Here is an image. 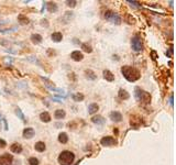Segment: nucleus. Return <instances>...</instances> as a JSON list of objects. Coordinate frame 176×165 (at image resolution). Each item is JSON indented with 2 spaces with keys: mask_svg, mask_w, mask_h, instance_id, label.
Returning <instances> with one entry per match:
<instances>
[{
  "mask_svg": "<svg viewBox=\"0 0 176 165\" xmlns=\"http://www.w3.org/2000/svg\"><path fill=\"white\" fill-rule=\"evenodd\" d=\"M71 57L72 60L75 61V62H80V61H83V58H84V55H83L82 52H79V51H74V52H72Z\"/></svg>",
  "mask_w": 176,
  "mask_h": 165,
  "instance_id": "9",
  "label": "nucleus"
},
{
  "mask_svg": "<svg viewBox=\"0 0 176 165\" xmlns=\"http://www.w3.org/2000/svg\"><path fill=\"white\" fill-rule=\"evenodd\" d=\"M6 145H7V142L3 139H0V147L2 149V147H6Z\"/></svg>",
  "mask_w": 176,
  "mask_h": 165,
  "instance_id": "29",
  "label": "nucleus"
},
{
  "mask_svg": "<svg viewBox=\"0 0 176 165\" xmlns=\"http://www.w3.org/2000/svg\"><path fill=\"white\" fill-rule=\"evenodd\" d=\"M110 119L112 121H115V122H120L121 120H122V115H121L119 111H112V112H110Z\"/></svg>",
  "mask_w": 176,
  "mask_h": 165,
  "instance_id": "10",
  "label": "nucleus"
},
{
  "mask_svg": "<svg viewBox=\"0 0 176 165\" xmlns=\"http://www.w3.org/2000/svg\"><path fill=\"white\" fill-rule=\"evenodd\" d=\"M47 10L50 11V12H56L57 11V6H56V3L54 2H51L47 5Z\"/></svg>",
  "mask_w": 176,
  "mask_h": 165,
  "instance_id": "24",
  "label": "nucleus"
},
{
  "mask_svg": "<svg viewBox=\"0 0 176 165\" xmlns=\"http://www.w3.org/2000/svg\"><path fill=\"white\" fill-rule=\"evenodd\" d=\"M30 39H31V42L33 43V44H41V43H42V40H43V37H41V35H40V34H37V33H33L31 35V37H30Z\"/></svg>",
  "mask_w": 176,
  "mask_h": 165,
  "instance_id": "11",
  "label": "nucleus"
},
{
  "mask_svg": "<svg viewBox=\"0 0 176 165\" xmlns=\"http://www.w3.org/2000/svg\"><path fill=\"white\" fill-rule=\"evenodd\" d=\"M104 78L107 81H115V75L109 69H105L104 71Z\"/></svg>",
  "mask_w": 176,
  "mask_h": 165,
  "instance_id": "16",
  "label": "nucleus"
},
{
  "mask_svg": "<svg viewBox=\"0 0 176 165\" xmlns=\"http://www.w3.org/2000/svg\"><path fill=\"white\" fill-rule=\"evenodd\" d=\"M104 17H105L106 20L112 22V23H116V24H120L121 23L120 16H118V14H117V13H115L113 11H110V10L106 11L105 14H104Z\"/></svg>",
  "mask_w": 176,
  "mask_h": 165,
  "instance_id": "4",
  "label": "nucleus"
},
{
  "mask_svg": "<svg viewBox=\"0 0 176 165\" xmlns=\"http://www.w3.org/2000/svg\"><path fill=\"white\" fill-rule=\"evenodd\" d=\"M131 46H132V50H133L134 52H140V51H142L143 45H142V40L139 35H134V37H132Z\"/></svg>",
  "mask_w": 176,
  "mask_h": 165,
  "instance_id": "5",
  "label": "nucleus"
},
{
  "mask_svg": "<svg viewBox=\"0 0 176 165\" xmlns=\"http://www.w3.org/2000/svg\"><path fill=\"white\" fill-rule=\"evenodd\" d=\"M118 97L120 98L121 100H128L130 98V95L129 92L124 90V89H119V92H118Z\"/></svg>",
  "mask_w": 176,
  "mask_h": 165,
  "instance_id": "14",
  "label": "nucleus"
},
{
  "mask_svg": "<svg viewBox=\"0 0 176 165\" xmlns=\"http://www.w3.org/2000/svg\"><path fill=\"white\" fill-rule=\"evenodd\" d=\"M92 122L95 123V124H98V126H101V124H104L105 123V119H104L103 116H94L92 118Z\"/></svg>",
  "mask_w": 176,
  "mask_h": 165,
  "instance_id": "13",
  "label": "nucleus"
},
{
  "mask_svg": "<svg viewBox=\"0 0 176 165\" xmlns=\"http://www.w3.org/2000/svg\"><path fill=\"white\" fill-rule=\"evenodd\" d=\"M51 39H52V41H54V42H61V41L63 40V34L61 33V32H54V33H52V35H51Z\"/></svg>",
  "mask_w": 176,
  "mask_h": 165,
  "instance_id": "18",
  "label": "nucleus"
},
{
  "mask_svg": "<svg viewBox=\"0 0 176 165\" xmlns=\"http://www.w3.org/2000/svg\"><path fill=\"white\" fill-rule=\"evenodd\" d=\"M85 75H86V78L90 79V81H96V79H97V75H96L92 69H86V71H85Z\"/></svg>",
  "mask_w": 176,
  "mask_h": 165,
  "instance_id": "21",
  "label": "nucleus"
},
{
  "mask_svg": "<svg viewBox=\"0 0 176 165\" xmlns=\"http://www.w3.org/2000/svg\"><path fill=\"white\" fill-rule=\"evenodd\" d=\"M16 113H17V115H18L19 117H20V118H21V119H22V120H23V121L25 120V119H24V116H23V113L21 112V110L19 109V108H17V109H16Z\"/></svg>",
  "mask_w": 176,
  "mask_h": 165,
  "instance_id": "27",
  "label": "nucleus"
},
{
  "mask_svg": "<svg viewBox=\"0 0 176 165\" xmlns=\"http://www.w3.org/2000/svg\"><path fill=\"white\" fill-rule=\"evenodd\" d=\"M121 73H122V75H123V77L127 81H131V83L139 81L140 77H141V74H140L139 69H137V68L133 67V66H129V65L122 66Z\"/></svg>",
  "mask_w": 176,
  "mask_h": 165,
  "instance_id": "1",
  "label": "nucleus"
},
{
  "mask_svg": "<svg viewBox=\"0 0 176 165\" xmlns=\"http://www.w3.org/2000/svg\"><path fill=\"white\" fill-rule=\"evenodd\" d=\"M58 142L62 144H66L67 142H68V136H67V133H65V132H61L60 134H58Z\"/></svg>",
  "mask_w": 176,
  "mask_h": 165,
  "instance_id": "19",
  "label": "nucleus"
},
{
  "mask_svg": "<svg viewBox=\"0 0 176 165\" xmlns=\"http://www.w3.org/2000/svg\"><path fill=\"white\" fill-rule=\"evenodd\" d=\"M128 2L131 3V5H133V6H135V7H140L139 2H137V1H128Z\"/></svg>",
  "mask_w": 176,
  "mask_h": 165,
  "instance_id": "30",
  "label": "nucleus"
},
{
  "mask_svg": "<svg viewBox=\"0 0 176 165\" xmlns=\"http://www.w3.org/2000/svg\"><path fill=\"white\" fill-rule=\"evenodd\" d=\"M40 119H41V121H43V122H50L51 121V115L47 111H44V112L40 113Z\"/></svg>",
  "mask_w": 176,
  "mask_h": 165,
  "instance_id": "20",
  "label": "nucleus"
},
{
  "mask_svg": "<svg viewBox=\"0 0 176 165\" xmlns=\"http://www.w3.org/2000/svg\"><path fill=\"white\" fill-rule=\"evenodd\" d=\"M35 134V131L33 128H25L22 132V136H23L24 139H32Z\"/></svg>",
  "mask_w": 176,
  "mask_h": 165,
  "instance_id": "8",
  "label": "nucleus"
},
{
  "mask_svg": "<svg viewBox=\"0 0 176 165\" xmlns=\"http://www.w3.org/2000/svg\"><path fill=\"white\" fill-rule=\"evenodd\" d=\"M34 149H35V151H37V152H44L45 150H46V147H45L44 142L39 141V142H37V143H35Z\"/></svg>",
  "mask_w": 176,
  "mask_h": 165,
  "instance_id": "17",
  "label": "nucleus"
},
{
  "mask_svg": "<svg viewBox=\"0 0 176 165\" xmlns=\"http://www.w3.org/2000/svg\"><path fill=\"white\" fill-rule=\"evenodd\" d=\"M74 160H75V154L67 150L61 152V154L57 157L60 165H72L74 163Z\"/></svg>",
  "mask_w": 176,
  "mask_h": 165,
  "instance_id": "2",
  "label": "nucleus"
},
{
  "mask_svg": "<svg viewBox=\"0 0 176 165\" xmlns=\"http://www.w3.org/2000/svg\"><path fill=\"white\" fill-rule=\"evenodd\" d=\"M82 49H83V51H84V52H86V53H92V46H90L88 43H83V44H82Z\"/></svg>",
  "mask_w": 176,
  "mask_h": 165,
  "instance_id": "25",
  "label": "nucleus"
},
{
  "mask_svg": "<svg viewBox=\"0 0 176 165\" xmlns=\"http://www.w3.org/2000/svg\"><path fill=\"white\" fill-rule=\"evenodd\" d=\"M98 109H99V106L97 105V104H90L89 106H88V113L89 115H94V113H96L98 111Z\"/></svg>",
  "mask_w": 176,
  "mask_h": 165,
  "instance_id": "22",
  "label": "nucleus"
},
{
  "mask_svg": "<svg viewBox=\"0 0 176 165\" xmlns=\"http://www.w3.org/2000/svg\"><path fill=\"white\" fill-rule=\"evenodd\" d=\"M134 96H135V99L140 102H150L151 100V95L149 92L142 90L140 87H137L135 90H134Z\"/></svg>",
  "mask_w": 176,
  "mask_h": 165,
  "instance_id": "3",
  "label": "nucleus"
},
{
  "mask_svg": "<svg viewBox=\"0 0 176 165\" xmlns=\"http://www.w3.org/2000/svg\"><path fill=\"white\" fill-rule=\"evenodd\" d=\"M72 98H73L74 101L79 102V101H83L85 98V96L83 94H79V92H76V94H73L72 95Z\"/></svg>",
  "mask_w": 176,
  "mask_h": 165,
  "instance_id": "23",
  "label": "nucleus"
},
{
  "mask_svg": "<svg viewBox=\"0 0 176 165\" xmlns=\"http://www.w3.org/2000/svg\"><path fill=\"white\" fill-rule=\"evenodd\" d=\"M100 143L104 147H112V145H116L117 144V140L113 138V136H104L103 139L100 140Z\"/></svg>",
  "mask_w": 176,
  "mask_h": 165,
  "instance_id": "6",
  "label": "nucleus"
},
{
  "mask_svg": "<svg viewBox=\"0 0 176 165\" xmlns=\"http://www.w3.org/2000/svg\"><path fill=\"white\" fill-rule=\"evenodd\" d=\"M66 3H67V6H68V7H72V8H73V7H75V6H76L77 1H66Z\"/></svg>",
  "mask_w": 176,
  "mask_h": 165,
  "instance_id": "28",
  "label": "nucleus"
},
{
  "mask_svg": "<svg viewBox=\"0 0 176 165\" xmlns=\"http://www.w3.org/2000/svg\"><path fill=\"white\" fill-rule=\"evenodd\" d=\"M29 164L30 165H39V160H37V157H30Z\"/></svg>",
  "mask_w": 176,
  "mask_h": 165,
  "instance_id": "26",
  "label": "nucleus"
},
{
  "mask_svg": "<svg viewBox=\"0 0 176 165\" xmlns=\"http://www.w3.org/2000/svg\"><path fill=\"white\" fill-rule=\"evenodd\" d=\"M13 162V156L9 153H5L0 156V165H11Z\"/></svg>",
  "mask_w": 176,
  "mask_h": 165,
  "instance_id": "7",
  "label": "nucleus"
},
{
  "mask_svg": "<svg viewBox=\"0 0 176 165\" xmlns=\"http://www.w3.org/2000/svg\"><path fill=\"white\" fill-rule=\"evenodd\" d=\"M65 116H66V112L63 109H57V110H55V112H54V118L57 119V120L64 119L65 118Z\"/></svg>",
  "mask_w": 176,
  "mask_h": 165,
  "instance_id": "15",
  "label": "nucleus"
},
{
  "mask_svg": "<svg viewBox=\"0 0 176 165\" xmlns=\"http://www.w3.org/2000/svg\"><path fill=\"white\" fill-rule=\"evenodd\" d=\"M10 150L11 152L16 153V154H20V153L23 151V149H22V145L19 143H13L12 145L10 147Z\"/></svg>",
  "mask_w": 176,
  "mask_h": 165,
  "instance_id": "12",
  "label": "nucleus"
},
{
  "mask_svg": "<svg viewBox=\"0 0 176 165\" xmlns=\"http://www.w3.org/2000/svg\"><path fill=\"white\" fill-rule=\"evenodd\" d=\"M170 102H171V105H173V95H172L171 98H170Z\"/></svg>",
  "mask_w": 176,
  "mask_h": 165,
  "instance_id": "31",
  "label": "nucleus"
}]
</instances>
